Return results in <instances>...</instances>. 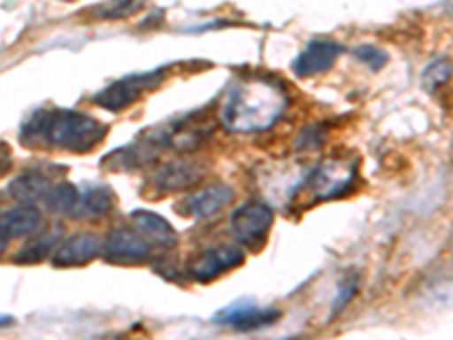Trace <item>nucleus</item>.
I'll return each mask as SVG.
<instances>
[{
    "mask_svg": "<svg viewBox=\"0 0 453 340\" xmlns=\"http://www.w3.org/2000/svg\"><path fill=\"white\" fill-rule=\"evenodd\" d=\"M206 177V166L200 161L177 159L164 164L155 175H152V186L161 193H180L186 189L200 184Z\"/></svg>",
    "mask_w": 453,
    "mask_h": 340,
    "instance_id": "6e6552de",
    "label": "nucleus"
},
{
    "mask_svg": "<svg viewBox=\"0 0 453 340\" xmlns=\"http://www.w3.org/2000/svg\"><path fill=\"white\" fill-rule=\"evenodd\" d=\"M342 52H345L342 43L334 42V39H311L309 46L299 52V57L295 59L293 71L297 73L299 78L319 75V73L329 71Z\"/></svg>",
    "mask_w": 453,
    "mask_h": 340,
    "instance_id": "9d476101",
    "label": "nucleus"
},
{
    "mask_svg": "<svg viewBox=\"0 0 453 340\" xmlns=\"http://www.w3.org/2000/svg\"><path fill=\"white\" fill-rule=\"evenodd\" d=\"M288 109V93L270 75H242L226 89L220 120L234 135H254L273 128Z\"/></svg>",
    "mask_w": 453,
    "mask_h": 340,
    "instance_id": "f257e3e1",
    "label": "nucleus"
},
{
    "mask_svg": "<svg viewBox=\"0 0 453 340\" xmlns=\"http://www.w3.org/2000/svg\"><path fill=\"white\" fill-rule=\"evenodd\" d=\"M103 252V243L96 234L82 232L73 234L71 238L57 245L55 252H52V266L55 268H80V266H87L93 259H98Z\"/></svg>",
    "mask_w": 453,
    "mask_h": 340,
    "instance_id": "9b49d317",
    "label": "nucleus"
},
{
    "mask_svg": "<svg viewBox=\"0 0 453 340\" xmlns=\"http://www.w3.org/2000/svg\"><path fill=\"white\" fill-rule=\"evenodd\" d=\"M107 136V125L78 109H39L23 123L21 143L27 148L91 152Z\"/></svg>",
    "mask_w": 453,
    "mask_h": 340,
    "instance_id": "f03ea898",
    "label": "nucleus"
},
{
    "mask_svg": "<svg viewBox=\"0 0 453 340\" xmlns=\"http://www.w3.org/2000/svg\"><path fill=\"white\" fill-rule=\"evenodd\" d=\"M273 222L274 212L268 202L250 200L238 206L236 212L232 213V218H229V229H232V236L241 245L258 248L261 243H265V236H268Z\"/></svg>",
    "mask_w": 453,
    "mask_h": 340,
    "instance_id": "20e7f679",
    "label": "nucleus"
},
{
    "mask_svg": "<svg viewBox=\"0 0 453 340\" xmlns=\"http://www.w3.org/2000/svg\"><path fill=\"white\" fill-rule=\"evenodd\" d=\"M52 189V177L48 175L46 170H26L16 180L10 182V196L16 197L23 205L35 206V202H43L46 193Z\"/></svg>",
    "mask_w": 453,
    "mask_h": 340,
    "instance_id": "4468645a",
    "label": "nucleus"
},
{
    "mask_svg": "<svg viewBox=\"0 0 453 340\" xmlns=\"http://www.w3.org/2000/svg\"><path fill=\"white\" fill-rule=\"evenodd\" d=\"M150 252L152 245L148 238L132 227H116L103 243L104 261L120 263V266H141L148 261Z\"/></svg>",
    "mask_w": 453,
    "mask_h": 340,
    "instance_id": "423d86ee",
    "label": "nucleus"
},
{
    "mask_svg": "<svg viewBox=\"0 0 453 340\" xmlns=\"http://www.w3.org/2000/svg\"><path fill=\"white\" fill-rule=\"evenodd\" d=\"M43 225V216L36 206L19 205L0 213V241H12V238L35 236Z\"/></svg>",
    "mask_w": 453,
    "mask_h": 340,
    "instance_id": "f8f14e48",
    "label": "nucleus"
},
{
    "mask_svg": "<svg viewBox=\"0 0 453 340\" xmlns=\"http://www.w3.org/2000/svg\"><path fill=\"white\" fill-rule=\"evenodd\" d=\"M449 75H451V62H449V57H438L435 62H431L424 68L422 82L424 87H426V91L435 93L442 84L449 82Z\"/></svg>",
    "mask_w": 453,
    "mask_h": 340,
    "instance_id": "6ab92c4d",
    "label": "nucleus"
},
{
    "mask_svg": "<svg viewBox=\"0 0 453 340\" xmlns=\"http://www.w3.org/2000/svg\"><path fill=\"white\" fill-rule=\"evenodd\" d=\"M170 68L161 66L157 71H148V73H132V75H125L120 80H113L111 84L98 91L93 96V103L98 104V107L107 109V112H123V109L132 107L139 98H143L145 93L152 91V89L159 87L168 75Z\"/></svg>",
    "mask_w": 453,
    "mask_h": 340,
    "instance_id": "7ed1b4c3",
    "label": "nucleus"
},
{
    "mask_svg": "<svg viewBox=\"0 0 453 340\" xmlns=\"http://www.w3.org/2000/svg\"><path fill=\"white\" fill-rule=\"evenodd\" d=\"M356 59L363 64H367V66L372 68V71H381L383 66L388 64V55L381 50V48L372 46V43H363V46H358L354 50Z\"/></svg>",
    "mask_w": 453,
    "mask_h": 340,
    "instance_id": "aec40b11",
    "label": "nucleus"
},
{
    "mask_svg": "<svg viewBox=\"0 0 453 340\" xmlns=\"http://www.w3.org/2000/svg\"><path fill=\"white\" fill-rule=\"evenodd\" d=\"M12 322H14V320H12V318H0V327H5V325H12Z\"/></svg>",
    "mask_w": 453,
    "mask_h": 340,
    "instance_id": "5701e85b",
    "label": "nucleus"
},
{
    "mask_svg": "<svg viewBox=\"0 0 453 340\" xmlns=\"http://www.w3.org/2000/svg\"><path fill=\"white\" fill-rule=\"evenodd\" d=\"M242 261H245V252L238 245L222 243V245H216V248H209L202 254H197L191 261V266H188V274L196 282L209 283L213 279L222 277L225 273H229V270H236L238 266H242Z\"/></svg>",
    "mask_w": 453,
    "mask_h": 340,
    "instance_id": "0eeeda50",
    "label": "nucleus"
},
{
    "mask_svg": "<svg viewBox=\"0 0 453 340\" xmlns=\"http://www.w3.org/2000/svg\"><path fill=\"white\" fill-rule=\"evenodd\" d=\"M356 290H358V282H356V279H345V282L340 283L338 293H335V302H334V306H331V318H335L340 311L349 305L351 299H354Z\"/></svg>",
    "mask_w": 453,
    "mask_h": 340,
    "instance_id": "412c9836",
    "label": "nucleus"
},
{
    "mask_svg": "<svg viewBox=\"0 0 453 340\" xmlns=\"http://www.w3.org/2000/svg\"><path fill=\"white\" fill-rule=\"evenodd\" d=\"M279 318H281L279 309H261L254 305V299H238L236 305L222 309L213 320L222 325H232L236 331H257L274 325Z\"/></svg>",
    "mask_w": 453,
    "mask_h": 340,
    "instance_id": "1a4fd4ad",
    "label": "nucleus"
},
{
    "mask_svg": "<svg viewBox=\"0 0 453 340\" xmlns=\"http://www.w3.org/2000/svg\"><path fill=\"white\" fill-rule=\"evenodd\" d=\"M55 245H57V234H46V236L32 238L26 248L16 254L14 261L21 263V266H26V263H30V266L32 263H42L43 259L52 257V252H55Z\"/></svg>",
    "mask_w": 453,
    "mask_h": 340,
    "instance_id": "a211bd4d",
    "label": "nucleus"
},
{
    "mask_svg": "<svg viewBox=\"0 0 453 340\" xmlns=\"http://www.w3.org/2000/svg\"><path fill=\"white\" fill-rule=\"evenodd\" d=\"M113 205H116V193H113L107 184L87 186V189L80 193V205L75 216L103 218L111 212Z\"/></svg>",
    "mask_w": 453,
    "mask_h": 340,
    "instance_id": "dca6fc26",
    "label": "nucleus"
},
{
    "mask_svg": "<svg viewBox=\"0 0 453 340\" xmlns=\"http://www.w3.org/2000/svg\"><path fill=\"white\" fill-rule=\"evenodd\" d=\"M356 180V166L342 161H325L311 170L304 184L318 200H334L351 191Z\"/></svg>",
    "mask_w": 453,
    "mask_h": 340,
    "instance_id": "39448f33",
    "label": "nucleus"
},
{
    "mask_svg": "<svg viewBox=\"0 0 453 340\" xmlns=\"http://www.w3.org/2000/svg\"><path fill=\"white\" fill-rule=\"evenodd\" d=\"M132 220L148 236L150 245L155 243L159 248H175L177 232L164 216L155 212H145V209H136V212H132Z\"/></svg>",
    "mask_w": 453,
    "mask_h": 340,
    "instance_id": "2eb2a0df",
    "label": "nucleus"
},
{
    "mask_svg": "<svg viewBox=\"0 0 453 340\" xmlns=\"http://www.w3.org/2000/svg\"><path fill=\"white\" fill-rule=\"evenodd\" d=\"M141 5L139 3H120V5H109L104 7V10H98L100 16H104V19H123V16H129L134 14V12H139Z\"/></svg>",
    "mask_w": 453,
    "mask_h": 340,
    "instance_id": "4be33fe9",
    "label": "nucleus"
},
{
    "mask_svg": "<svg viewBox=\"0 0 453 340\" xmlns=\"http://www.w3.org/2000/svg\"><path fill=\"white\" fill-rule=\"evenodd\" d=\"M5 248H7V243H5V241H0V254L5 252Z\"/></svg>",
    "mask_w": 453,
    "mask_h": 340,
    "instance_id": "b1692460",
    "label": "nucleus"
},
{
    "mask_svg": "<svg viewBox=\"0 0 453 340\" xmlns=\"http://www.w3.org/2000/svg\"><path fill=\"white\" fill-rule=\"evenodd\" d=\"M43 205H46V209H50L52 213L75 216L80 205V189L78 186L68 184V182L52 184V189L46 193V197H43Z\"/></svg>",
    "mask_w": 453,
    "mask_h": 340,
    "instance_id": "f3484780",
    "label": "nucleus"
},
{
    "mask_svg": "<svg viewBox=\"0 0 453 340\" xmlns=\"http://www.w3.org/2000/svg\"><path fill=\"white\" fill-rule=\"evenodd\" d=\"M234 197H236V193H234L232 186L218 182V184L206 186V189L197 191L196 196L188 197L184 205V213L196 218H211L218 212H222L226 205H232Z\"/></svg>",
    "mask_w": 453,
    "mask_h": 340,
    "instance_id": "ddd939ff",
    "label": "nucleus"
}]
</instances>
